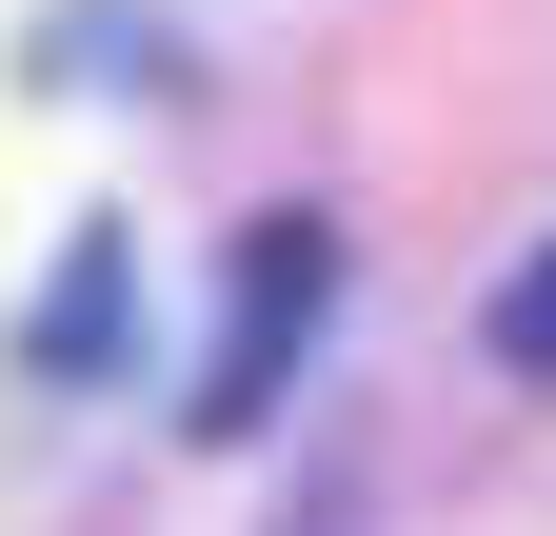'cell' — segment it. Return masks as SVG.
I'll return each instance as SVG.
<instances>
[{"instance_id":"obj_3","label":"cell","mask_w":556,"mask_h":536,"mask_svg":"<svg viewBox=\"0 0 556 536\" xmlns=\"http://www.w3.org/2000/svg\"><path fill=\"white\" fill-rule=\"evenodd\" d=\"M497 358H517V378H556V239H536V279H497Z\"/></svg>"},{"instance_id":"obj_1","label":"cell","mask_w":556,"mask_h":536,"mask_svg":"<svg viewBox=\"0 0 556 536\" xmlns=\"http://www.w3.org/2000/svg\"><path fill=\"white\" fill-rule=\"evenodd\" d=\"M318 298H338V219H258V239H239V318H219V358H199V437H258V418H278Z\"/></svg>"},{"instance_id":"obj_2","label":"cell","mask_w":556,"mask_h":536,"mask_svg":"<svg viewBox=\"0 0 556 536\" xmlns=\"http://www.w3.org/2000/svg\"><path fill=\"white\" fill-rule=\"evenodd\" d=\"M60 258H80V279L40 298V378H100L119 358V239H60Z\"/></svg>"}]
</instances>
